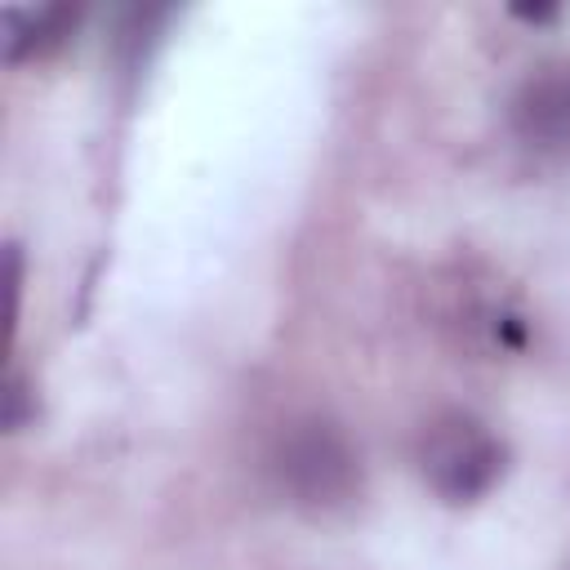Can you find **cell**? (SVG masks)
Instances as JSON below:
<instances>
[{
	"label": "cell",
	"instance_id": "4",
	"mask_svg": "<svg viewBox=\"0 0 570 570\" xmlns=\"http://www.w3.org/2000/svg\"><path fill=\"white\" fill-rule=\"evenodd\" d=\"M76 9L71 4H36V9H4L0 27H4V62H27L40 58L49 49H58L71 27H76Z\"/></svg>",
	"mask_w": 570,
	"mask_h": 570
},
{
	"label": "cell",
	"instance_id": "3",
	"mask_svg": "<svg viewBox=\"0 0 570 570\" xmlns=\"http://www.w3.org/2000/svg\"><path fill=\"white\" fill-rule=\"evenodd\" d=\"M512 129L534 151H570V62L525 76L512 98Z\"/></svg>",
	"mask_w": 570,
	"mask_h": 570
},
{
	"label": "cell",
	"instance_id": "2",
	"mask_svg": "<svg viewBox=\"0 0 570 570\" xmlns=\"http://www.w3.org/2000/svg\"><path fill=\"white\" fill-rule=\"evenodd\" d=\"M419 463H423L428 485L445 503H476L503 476L508 445L476 414L450 410V414L428 423L423 445H419Z\"/></svg>",
	"mask_w": 570,
	"mask_h": 570
},
{
	"label": "cell",
	"instance_id": "6",
	"mask_svg": "<svg viewBox=\"0 0 570 570\" xmlns=\"http://www.w3.org/2000/svg\"><path fill=\"white\" fill-rule=\"evenodd\" d=\"M517 18H525V22H548V18H557V9H517Z\"/></svg>",
	"mask_w": 570,
	"mask_h": 570
},
{
	"label": "cell",
	"instance_id": "1",
	"mask_svg": "<svg viewBox=\"0 0 570 570\" xmlns=\"http://www.w3.org/2000/svg\"><path fill=\"white\" fill-rule=\"evenodd\" d=\"M272 472L281 481V490L303 503V508H343L356 485H361V468H356V450L347 445V436L325 423V419H298L281 432L276 454H272Z\"/></svg>",
	"mask_w": 570,
	"mask_h": 570
},
{
	"label": "cell",
	"instance_id": "5",
	"mask_svg": "<svg viewBox=\"0 0 570 570\" xmlns=\"http://www.w3.org/2000/svg\"><path fill=\"white\" fill-rule=\"evenodd\" d=\"M27 423V379L13 370L9 383H4V428L18 432Z\"/></svg>",
	"mask_w": 570,
	"mask_h": 570
}]
</instances>
